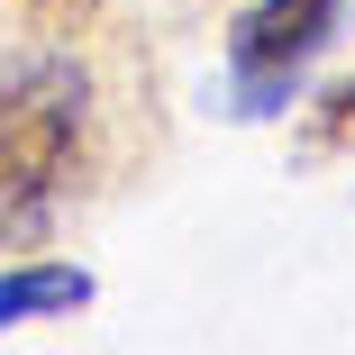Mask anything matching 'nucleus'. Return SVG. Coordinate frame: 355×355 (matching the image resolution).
<instances>
[{
	"mask_svg": "<svg viewBox=\"0 0 355 355\" xmlns=\"http://www.w3.org/2000/svg\"><path fill=\"white\" fill-rule=\"evenodd\" d=\"M101 301V273L73 255H0V337H28L55 319H83Z\"/></svg>",
	"mask_w": 355,
	"mask_h": 355,
	"instance_id": "7ed1b4c3",
	"label": "nucleus"
},
{
	"mask_svg": "<svg viewBox=\"0 0 355 355\" xmlns=\"http://www.w3.org/2000/svg\"><path fill=\"white\" fill-rule=\"evenodd\" d=\"M101 155V83L73 37L0 55V255H37Z\"/></svg>",
	"mask_w": 355,
	"mask_h": 355,
	"instance_id": "f257e3e1",
	"label": "nucleus"
},
{
	"mask_svg": "<svg viewBox=\"0 0 355 355\" xmlns=\"http://www.w3.org/2000/svg\"><path fill=\"white\" fill-rule=\"evenodd\" d=\"M355 155V73H337L310 110H292V164H346Z\"/></svg>",
	"mask_w": 355,
	"mask_h": 355,
	"instance_id": "20e7f679",
	"label": "nucleus"
},
{
	"mask_svg": "<svg viewBox=\"0 0 355 355\" xmlns=\"http://www.w3.org/2000/svg\"><path fill=\"white\" fill-rule=\"evenodd\" d=\"M28 37H83L92 19H101V0H0Z\"/></svg>",
	"mask_w": 355,
	"mask_h": 355,
	"instance_id": "39448f33",
	"label": "nucleus"
},
{
	"mask_svg": "<svg viewBox=\"0 0 355 355\" xmlns=\"http://www.w3.org/2000/svg\"><path fill=\"white\" fill-rule=\"evenodd\" d=\"M346 37V0H246L219 37V83L209 110L228 128H273L310 101V73Z\"/></svg>",
	"mask_w": 355,
	"mask_h": 355,
	"instance_id": "f03ea898",
	"label": "nucleus"
}]
</instances>
